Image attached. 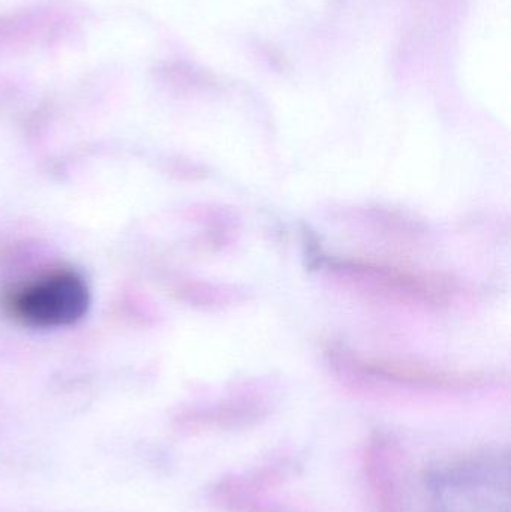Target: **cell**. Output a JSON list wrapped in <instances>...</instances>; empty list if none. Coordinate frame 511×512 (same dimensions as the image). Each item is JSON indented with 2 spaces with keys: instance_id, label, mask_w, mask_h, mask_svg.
Returning a JSON list of instances; mask_svg holds the SVG:
<instances>
[{
  "instance_id": "cell-1",
  "label": "cell",
  "mask_w": 511,
  "mask_h": 512,
  "mask_svg": "<svg viewBox=\"0 0 511 512\" xmlns=\"http://www.w3.org/2000/svg\"><path fill=\"white\" fill-rule=\"evenodd\" d=\"M89 306V291L81 277L71 271L47 274L15 292L9 301L12 316L35 328H59L83 318Z\"/></svg>"
}]
</instances>
